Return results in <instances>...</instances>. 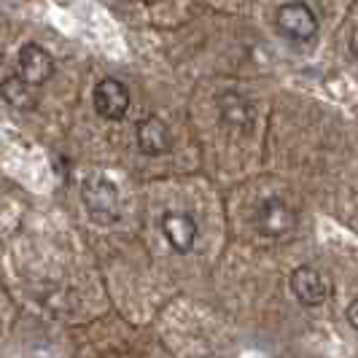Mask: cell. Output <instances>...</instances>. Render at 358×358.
<instances>
[{
	"label": "cell",
	"mask_w": 358,
	"mask_h": 358,
	"mask_svg": "<svg viewBox=\"0 0 358 358\" xmlns=\"http://www.w3.org/2000/svg\"><path fill=\"white\" fill-rule=\"evenodd\" d=\"M81 202L97 224H113L119 218V189L106 176H92L84 180Z\"/></svg>",
	"instance_id": "obj_1"
},
{
	"label": "cell",
	"mask_w": 358,
	"mask_h": 358,
	"mask_svg": "<svg viewBox=\"0 0 358 358\" xmlns=\"http://www.w3.org/2000/svg\"><path fill=\"white\" fill-rule=\"evenodd\" d=\"M275 22H278V30L283 36L291 38V41H299V43H305V41L318 36V17H315V11L307 3H302V0H294V3L280 6Z\"/></svg>",
	"instance_id": "obj_2"
},
{
	"label": "cell",
	"mask_w": 358,
	"mask_h": 358,
	"mask_svg": "<svg viewBox=\"0 0 358 358\" xmlns=\"http://www.w3.org/2000/svg\"><path fill=\"white\" fill-rule=\"evenodd\" d=\"M94 110L108 122H122L129 110V90L119 78H103L92 92Z\"/></svg>",
	"instance_id": "obj_3"
},
{
	"label": "cell",
	"mask_w": 358,
	"mask_h": 358,
	"mask_svg": "<svg viewBox=\"0 0 358 358\" xmlns=\"http://www.w3.org/2000/svg\"><path fill=\"white\" fill-rule=\"evenodd\" d=\"M256 227L267 237H283L296 229V213H294V208H288V202L269 197L256 210Z\"/></svg>",
	"instance_id": "obj_4"
},
{
	"label": "cell",
	"mask_w": 358,
	"mask_h": 358,
	"mask_svg": "<svg viewBox=\"0 0 358 358\" xmlns=\"http://www.w3.org/2000/svg\"><path fill=\"white\" fill-rule=\"evenodd\" d=\"M17 71L22 81H27L30 87H41L54 76V57L38 43H24L19 49Z\"/></svg>",
	"instance_id": "obj_5"
},
{
	"label": "cell",
	"mask_w": 358,
	"mask_h": 358,
	"mask_svg": "<svg viewBox=\"0 0 358 358\" xmlns=\"http://www.w3.org/2000/svg\"><path fill=\"white\" fill-rule=\"evenodd\" d=\"M291 291L305 307H321L331 294L326 278L313 267H296L291 272Z\"/></svg>",
	"instance_id": "obj_6"
},
{
	"label": "cell",
	"mask_w": 358,
	"mask_h": 358,
	"mask_svg": "<svg viewBox=\"0 0 358 358\" xmlns=\"http://www.w3.org/2000/svg\"><path fill=\"white\" fill-rule=\"evenodd\" d=\"M162 234L173 245V251L189 253L197 243V221L189 213L180 210H167L162 215Z\"/></svg>",
	"instance_id": "obj_7"
},
{
	"label": "cell",
	"mask_w": 358,
	"mask_h": 358,
	"mask_svg": "<svg viewBox=\"0 0 358 358\" xmlns=\"http://www.w3.org/2000/svg\"><path fill=\"white\" fill-rule=\"evenodd\" d=\"M135 138H138V148L143 151L145 157L167 154L170 145H173L170 127L164 124L159 116H145L143 122L138 124V129H135Z\"/></svg>",
	"instance_id": "obj_8"
},
{
	"label": "cell",
	"mask_w": 358,
	"mask_h": 358,
	"mask_svg": "<svg viewBox=\"0 0 358 358\" xmlns=\"http://www.w3.org/2000/svg\"><path fill=\"white\" fill-rule=\"evenodd\" d=\"M218 113H221V122L232 129H251L253 124V106L251 100L240 92H224L218 97Z\"/></svg>",
	"instance_id": "obj_9"
},
{
	"label": "cell",
	"mask_w": 358,
	"mask_h": 358,
	"mask_svg": "<svg viewBox=\"0 0 358 358\" xmlns=\"http://www.w3.org/2000/svg\"><path fill=\"white\" fill-rule=\"evenodd\" d=\"M0 94H3V100H6L8 106L17 108V110H33V108L38 106V94L33 92V87H30L27 81H22L19 76L6 78V81L0 84Z\"/></svg>",
	"instance_id": "obj_10"
},
{
	"label": "cell",
	"mask_w": 358,
	"mask_h": 358,
	"mask_svg": "<svg viewBox=\"0 0 358 358\" xmlns=\"http://www.w3.org/2000/svg\"><path fill=\"white\" fill-rule=\"evenodd\" d=\"M348 321H350L353 329H358V296L348 305Z\"/></svg>",
	"instance_id": "obj_11"
},
{
	"label": "cell",
	"mask_w": 358,
	"mask_h": 358,
	"mask_svg": "<svg viewBox=\"0 0 358 358\" xmlns=\"http://www.w3.org/2000/svg\"><path fill=\"white\" fill-rule=\"evenodd\" d=\"M141 3H145V6H154V3H159V0H141Z\"/></svg>",
	"instance_id": "obj_12"
}]
</instances>
